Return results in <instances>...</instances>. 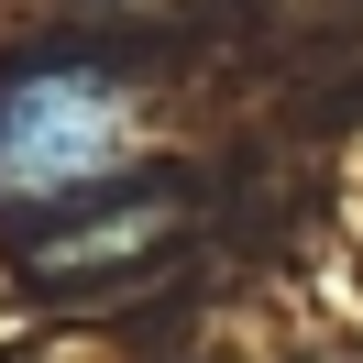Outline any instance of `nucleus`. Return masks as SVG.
Here are the masks:
<instances>
[{
    "mask_svg": "<svg viewBox=\"0 0 363 363\" xmlns=\"http://www.w3.org/2000/svg\"><path fill=\"white\" fill-rule=\"evenodd\" d=\"M133 155V89L89 55H55V67H23L0 89V199L11 209H67L77 187H99Z\"/></svg>",
    "mask_w": 363,
    "mask_h": 363,
    "instance_id": "1",
    "label": "nucleus"
}]
</instances>
